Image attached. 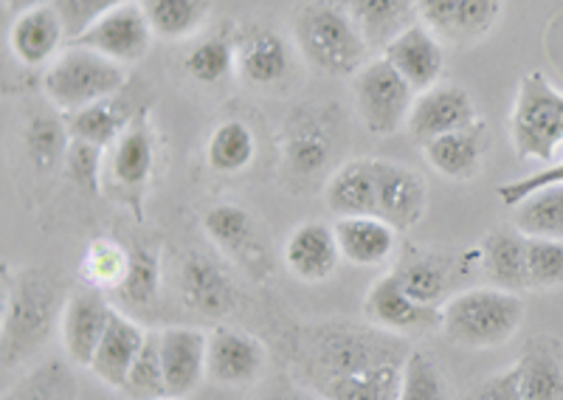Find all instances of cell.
I'll return each instance as SVG.
<instances>
[{
  "label": "cell",
  "instance_id": "cell-23",
  "mask_svg": "<svg viewBox=\"0 0 563 400\" xmlns=\"http://www.w3.org/2000/svg\"><path fill=\"white\" fill-rule=\"evenodd\" d=\"M521 400H563V349L555 338L538 336L516 358Z\"/></svg>",
  "mask_w": 563,
  "mask_h": 400
},
{
  "label": "cell",
  "instance_id": "cell-24",
  "mask_svg": "<svg viewBox=\"0 0 563 400\" xmlns=\"http://www.w3.org/2000/svg\"><path fill=\"white\" fill-rule=\"evenodd\" d=\"M335 240L341 257L361 268H375L395 257L397 229L380 218H339L335 220Z\"/></svg>",
  "mask_w": 563,
  "mask_h": 400
},
{
  "label": "cell",
  "instance_id": "cell-12",
  "mask_svg": "<svg viewBox=\"0 0 563 400\" xmlns=\"http://www.w3.org/2000/svg\"><path fill=\"white\" fill-rule=\"evenodd\" d=\"M364 313L372 324L397 333V336H417L442 330V308L422 304L397 282L395 274H386L372 285L364 299Z\"/></svg>",
  "mask_w": 563,
  "mask_h": 400
},
{
  "label": "cell",
  "instance_id": "cell-20",
  "mask_svg": "<svg viewBox=\"0 0 563 400\" xmlns=\"http://www.w3.org/2000/svg\"><path fill=\"white\" fill-rule=\"evenodd\" d=\"M341 259L335 229L321 223V220H308L290 232L285 243V265L301 282H324L335 274Z\"/></svg>",
  "mask_w": 563,
  "mask_h": 400
},
{
  "label": "cell",
  "instance_id": "cell-27",
  "mask_svg": "<svg viewBox=\"0 0 563 400\" xmlns=\"http://www.w3.org/2000/svg\"><path fill=\"white\" fill-rule=\"evenodd\" d=\"M327 209L335 218H375V167L372 158L341 164L324 187Z\"/></svg>",
  "mask_w": 563,
  "mask_h": 400
},
{
  "label": "cell",
  "instance_id": "cell-29",
  "mask_svg": "<svg viewBox=\"0 0 563 400\" xmlns=\"http://www.w3.org/2000/svg\"><path fill=\"white\" fill-rule=\"evenodd\" d=\"M155 167V138L150 130L147 116L139 113L130 119L128 130L122 138L113 144V155H110V175L113 181L124 189H135L139 192L144 184L150 181Z\"/></svg>",
  "mask_w": 563,
  "mask_h": 400
},
{
  "label": "cell",
  "instance_id": "cell-9",
  "mask_svg": "<svg viewBox=\"0 0 563 400\" xmlns=\"http://www.w3.org/2000/svg\"><path fill=\"white\" fill-rule=\"evenodd\" d=\"M482 248L471 254H451V252H426V248H409L400 257L391 274L406 291L422 304L440 308L456 297V288L462 279L471 274V268H479Z\"/></svg>",
  "mask_w": 563,
  "mask_h": 400
},
{
  "label": "cell",
  "instance_id": "cell-51",
  "mask_svg": "<svg viewBox=\"0 0 563 400\" xmlns=\"http://www.w3.org/2000/svg\"><path fill=\"white\" fill-rule=\"evenodd\" d=\"M158 400H180V398H173V395H167V398H158Z\"/></svg>",
  "mask_w": 563,
  "mask_h": 400
},
{
  "label": "cell",
  "instance_id": "cell-44",
  "mask_svg": "<svg viewBox=\"0 0 563 400\" xmlns=\"http://www.w3.org/2000/svg\"><path fill=\"white\" fill-rule=\"evenodd\" d=\"M124 3H133V0H52V7L57 9L59 20H63L68 40H77L97 20H102L104 14L124 7Z\"/></svg>",
  "mask_w": 563,
  "mask_h": 400
},
{
  "label": "cell",
  "instance_id": "cell-15",
  "mask_svg": "<svg viewBox=\"0 0 563 400\" xmlns=\"http://www.w3.org/2000/svg\"><path fill=\"white\" fill-rule=\"evenodd\" d=\"M178 293L186 308L206 319H223L238 308V285L206 254H189L180 263Z\"/></svg>",
  "mask_w": 563,
  "mask_h": 400
},
{
  "label": "cell",
  "instance_id": "cell-49",
  "mask_svg": "<svg viewBox=\"0 0 563 400\" xmlns=\"http://www.w3.org/2000/svg\"><path fill=\"white\" fill-rule=\"evenodd\" d=\"M456 7H460V0H417V14L431 32L445 34Z\"/></svg>",
  "mask_w": 563,
  "mask_h": 400
},
{
  "label": "cell",
  "instance_id": "cell-2",
  "mask_svg": "<svg viewBox=\"0 0 563 400\" xmlns=\"http://www.w3.org/2000/svg\"><path fill=\"white\" fill-rule=\"evenodd\" d=\"M63 310V291L48 274L29 268L14 277L12 291L3 297V324H0V355L7 373L45 347Z\"/></svg>",
  "mask_w": 563,
  "mask_h": 400
},
{
  "label": "cell",
  "instance_id": "cell-17",
  "mask_svg": "<svg viewBox=\"0 0 563 400\" xmlns=\"http://www.w3.org/2000/svg\"><path fill=\"white\" fill-rule=\"evenodd\" d=\"M265 347L238 327H218L209 336L206 375L220 387H245L260 381L265 369Z\"/></svg>",
  "mask_w": 563,
  "mask_h": 400
},
{
  "label": "cell",
  "instance_id": "cell-6",
  "mask_svg": "<svg viewBox=\"0 0 563 400\" xmlns=\"http://www.w3.org/2000/svg\"><path fill=\"white\" fill-rule=\"evenodd\" d=\"M510 138L519 158L544 164L563 144V93L541 71L521 77L510 113Z\"/></svg>",
  "mask_w": 563,
  "mask_h": 400
},
{
  "label": "cell",
  "instance_id": "cell-8",
  "mask_svg": "<svg viewBox=\"0 0 563 400\" xmlns=\"http://www.w3.org/2000/svg\"><path fill=\"white\" fill-rule=\"evenodd\" d=\"M417 91L384 57L372 59L355 74V110L375 136H391L409 122Z\"/></svg>",
  "mask_w": 563,
  "mask_h": 400
},
{
  "label": "cell",
  "instance_id": "cell-32",
  "mask_svg": "<svg viewBox=\"0 0 563 400\" xmlns=\"http://www.w3.org/2000/svg\"><path fill=\"white\" fill-rule=\"evenodd\" d=\"M150 26L164 40L192 37L211 12V0H141Z\"/></svg>",
  "mask_w": 563,
  "mask_h": 400
},
{
  "label": "cell",
  "instance_id": "cell-43",
  "mask_svg": "<svg viewBox=\"0 0 563 400\" xmlns=\"http://www.w3.org/2000/svg\"><path fill=\"white\" fill-rule=\"evenodd\" d=\"M501 0H460L454 18L442 37L451 40H476L493 29L499 20Z\"/></svg>",
  "mask_w": 563,
  "mask_h": 400
},
{
  "label": "cell",
  "instance_id": "cell-35",
  "mask_svg": "<svg viewBox=\"0 0 563 400\" xmlns=\"http://www.w3.org/2000/svg\"><path fill=\"white\" fill-rule=\"evenodd\" d=\"M186 74L200 85H220L238 68V40L229 34H211L200 40L184 59Z\"/></svg>",
  "mask_w": 563,
  "mask_h": 400
},
{
  "label": "cell",
  "instance_id": "cell-47",
  "mask_svg": "<svg viewBox=\"0 0 563 400\" xmlns=\"http://www.w3.org/2000/svg\"><path fill=\"white\" fill-rule=\"evenodd\" d=\"M462 400H521L519 373L516 367H507L496 375H487Z\"/></svg>",
  "mask_w": 563,
  "mask_h": 400
},
{
  "label": "cell",
  "instance_id": "cell-22",
  "mask_svg": "<svg viewBox=\"0 0 563 400\" xmlns=\"http://www.w3.org/2000/svg\"><path fill=\"white\" fill-rule=\"evenodd\" d=\"M65 37L68 34H65L63 20H59L57 9L48 3V7H34L14 18L12 29H9V48L20 65L40 68V65L57 59Z\"/></svg>",
  "mask_w": 563,
  "mask_h": 400
},
{
  "label": "cell",
  "instance_id": "cell-45",
  "mask_svg": "<svg viewBox=\"0 0 563 400\" xmlns=\"http://www.w3.org/2000/svg\"><path fill=\"white\" fill-rule=\"evenodd\" d=\"M65 173L82 192L99 195V189H102V181H99V175H102V147L70 138V147L65 153Z\"/></svg>",
  "mask_w": 563,
  "mask_h": 400
},
{
  "label": "cell",
  "instance_id": "cell-3",
  "mask_svg": "<svg viewBox=\"0 0 563 400\" xmlns=\"http://www.w3.org/2000/svg\"><path fill=\"white\" fill-rule=\"evenodd\" d=\"M294 37L301 57L324 77H352L366 65L369 43L344 3L335 0L305 3L294 18Z\"/></svg>",
  "mask_w": 563,
  "mask_h": 400
},
{
  "label": "cell",
  "instance_id": "cell-4",
  "mask_svg": "<svg viewBox=\"0 0 563 400\" xmlns=\"http://www.w3.org/2000/svg\"><path fill=\"white\" fill-rule=\"evenodd\" d=\"M525 322L521 293L501 288H467L442 304V333L460 347L487 349L510 342Z\"/></svg>",
  "mask_w": 563,
  "mask_h": 400
},
{
  "label": "cell",
  "instance_id": "cell-16",
  "mask_svg": "<svg viewBox=\"0 0 563 400\" xmlns=\"http://www.w3.org/2000/svg\"><path fill=\"white\" fill-rule=\"evenodd\" d=\"M203 229L220 252L238 259L251 274H268V246L260 237V223L243 207L220 203V207L209 209L203 218Z\"/></svg>",
  "mask_w": 563,
  "mask_h": 400
},
{
  "label": "cell",
  "instance_id": "cell-31",
  "mask_svg": "<svg viewBox=\"0 0 563 400\" xmlns=\"http://www.w3.org/2000/svg\"><path fill=\"white\" fill-rule=\"evenodd\" d=\"M256 138L254 130L240 119L218 124L206 144V162L218 175H238L254 162Z\"/></svg>",
  "mask_w": 563,
  "mask_h": 400
},
{
  "label": "cell",
  "instance_id": "cell-19",
  "mask_svg": "<svg viewBox=\"0 0 563 400\" xmlns=\"http://www.w3.org/2000/svg\"><path fill=\"white\" fill-rule=\"evenodd\" d=\"M294 71L288 40L265 26L249 29L238 37V74L251 88H279Z\"/></svg>",
  "mask_w": 563,
  "mask_h": 400
},
{
  "label": "cell",
  "instance_id": "cell-28",
  "mask_svg": "<svg viewBox=\"0 0 563 400\" xmlns=\"http://www.w3.org/2000/svg\"><path fill=\"white\" fill-rule=\"evenodd\" d=\"M422 153L426 162L451 181H471L479 173L485 155V124L479 122L474 127L431 138L422 144Z\"/></svg>",
  "mask_w": 563,
  "mask_h": 400
},
{
  "label": "cell",
  "instance_id": "cell-5",
  "mask_svg": "<svg viewBox=\"0 0 563 400\" xmlns=\"http://www.w3.org/2000/svg\"><path fill=\"white\" fill-rule=\"evenodd\" d=\"M124 82H128L124 65L113 63L93 48L70 43L48 65L43 77V91L52 99L54 108L63 110V113H74V110L90 108V104L115 97L124 88Z\"/></svg>",
  "mask_w": 563,
  "mask_h": 400
},
{
  "label": "cell",
  "instance_id": "cell-33",
  "mask_svg": "<svg viewBox=\"0 0 563 400\" xmlns=\"http://www.w3.org/2000/svg\"><path fill=\"white\" fill-rule=\"evenodd\" d=\"M63 119L70 138L88 142L93 144V147H102V149L119 142L130 124V119L124 116L122 110L115 108L110 99L90 104V108L74 110V113H63Z\"/></svg>",
  "mask_w": 563,
  "mask_h": 400
},
{
  "label": "cell",
  "instance_id": "cell-30",
  "mask_svg": "<svg viewBox=\"0 0 563 400\" xmlns=\"http://www.w3.org/2000/svg\"><path fill=\"white\" fill-rule=\"evenodd\" d=\"M369 46H389L415 23L417 0H341Z\"/></svg>",
  "mask_w": 563,
  "mask_h": 400
},
{
  "label": "cell",
  "instance_id": "cell-7",
  "mask_svg": "<svg viewBox=\"0 0 563 400\" xmlns=\"http://www.w3.org/2000/svg\"><path fill=\"white\" fill-rule=\"evenodd\" d=\"M339 149V116L335 104H301L285 124L282 158L290 181L313 184L324 175Z\"/></svg>",
  "mask_w": 563,
  "mask_h": 400
},
{
  "label": "cell",
  "instance_id": "cell-41",
  "mask_svg": "<svg viewBox=\"0 0 563 400\" xmlns=\"http://www.w3.org/2000/svg\"><path fill=\"white\" fill-rule=\"evenodd\" d=\"M130 252L119 246L115 240H93L85 254L82 271L93 288L99 291H115L122 285L124 274H128Z\"/></svg>",
  "mask_w": 563,
  "mask_h": 400
},
{
  "label": "cell",
  "instance_id": "cell-18",
  "mask_svg": "<svg viewBox=\"0 0 563 400\" xmlns=\"http://www.w3.org/2000/svg\"><path fill=\"white\" fill-rule=\"evenodd\" d=\"M384 59L415 88L417 93L440 85L445 71V52L437 34L426 23H411L384 48Z\"/></svg>",
  "mask_w": 563,
  "mask_h": 400
},
{
  "label": "cell",
  "instance_id": "cell-46",
  "mask_svg": "<svg viewBox=\"0 0 563 400\" xmlns=\"http://www.w3.org/2000/svg\"><path fill=\"white\" fill-rule=\"evenodd\" d=\"M547 187H563V162L552 164V167L541 169L536 175H525V178H516V181H507L499 187V198L505 200L507 207H519L521 200L530 198L532 192Z\"/></svg>",
  "mask_w": 563,
  "mask_h": 400
},
{
  "label": "cell",
  "instance_id": "cell-40",
  "mask_svg": "<svg viewBox=\"0 0 563 400\" xmlns=\"http://www.w3.org/2000/svg\"><path fill=\"white\" fill-rule=\"evenodd\" d=\"M397 400H451L449 381L431 362L429 353L411 349L404 364V381H400Z\"/></svg>",
  "mask_w": 563,
  "mask_h": 400
},
{
  "label": "cell",
  "instance_id": "cell-38",
  "mask_svg": "<svg viewBox=\"0 0 563 400\" xmlns=\"http://www.w3.org/2000/svg\"><path fill=\"white\" fill-rule=\"evenodd\" d=\"M161 288V263L158 252L147 246L130 248V265L124 274L122 285L115 288L119 299L128 308H147L155 302Z\"/></svg>",
  "mask_w": 563,
  "mask_h": 400
},
{
  "label": "cell",
  "instance_id": "cell-11",
  "mask_svg": "<svg viewBox=\"0 0 563 400\" xmlns=\"http://www.w3.org/2000/svg\"><path fill=\"white\" fill-rule=\"evenodd\" d=\"M153 34L155 32L141 3H124V7L104 14L102 20H97L88 32L79 34L70 43L93 48V52L104 54L119 65H130L147 57L150 46H153Z\"/></svg>",
  "mask_w": 563,
  "mask_h": 400
},
{
  "label": "cell",
  "instance_id": "cell-34",
  "mask_svg": "<svg viewBox=\"0 0 563 400\" xmlns=\"http://www.w3.org/2000/svg\"><path fill=\"white\" fill-rule=\"evenodd\" d=\"M512 223L527 237L563 240V187H547L521 200Z\"/></svg>",
  "mask_w": 563,
  "mask_h": 400
},
{
  "label": "cell",
  "instance_id": "cell-26",
  "mask_svg": "<svg viewBox=\"0 0 563 400\" xmlns=\"http://www.w3.org/2000/svg\"><path fill=\"white\" fill-rule=\"evenodd\" d=\"M144 338H147V333L133 319L115 310L108 324V333H104L102 344H99L97 355L90 362L93 375H97L99 381L108 384V387L122 389L124 381H128L130 367H133L141 347H144Z\"/></svg>",
  "mask_w": 563,
  "mask_h": 400
},
{
  "label": "cell",
  "instance_id": "cell-36",
  "mask_svg": "<svg viewBox=\"0 0 563 400\" xmlns=\"http://www.w3.org/2000/svg\"><path fill=\"white\" fill-rule=\"evenodd\" d=\"M3 400H77V381L68 364L45 362L3 392Z\"/></svg>",
  "mask_w": 563,
  "mask_h": 400
},
{
  "label": "cell",
  "instance_id": "cell-13",
  "mask_svg": "<svg viewBox=\"0 0 563 400\" xmlns=\"http://www.w3.org/2000/svg\"><path fill=\"white\" fill-rule=\"evenodd\" d=\"M474 124H479V119H476L471 93L460 85H434L429 91L417 93L406 127L417 144H426L445 133L474 127Z\"/></svg>",
  "mask_w": 563,
  "mask_h": 400
},
{
  "label": "cell",
  "instance_id": "cell-50",
  "mask_svg": "<svg viewBox=\"0 0 563 400\" xmlns=\"http://www.w3.org/2000/svg\"><path fill=\"white\" fill-rule=\"evenodd\" d=\"M3 7H7V14H14V18H18V14L29 12V9L43 7V0H3Z\"/></svg>",
  "mask_w": 563,
  "mask_h": 400
},
{
  "label": "cell",
  "instance_id": "cell-14",
  "mask_svg": "<svg viewBox=\"0 0 563 400\" xmlns=\"http://www.w3.org/2000/svg\"><path fill=\"white\" fill-rule=\"evenodd\" d=\"M113 313L115 310L110 308L99 288L70 293L63 316H59V336H63V347L70 362L79 367H90Z\"/></svg>",
  "mask_w": 563,
  "mask_h": 400
},
{
  "label": "cell",
  "instance_id": "cell-48",
  "mask_svg": "<svg viewBox=\"0 0 563 400\" xmlns=\"http://www.w3.org/2000/svg\"><path fill=\"white\" fill-rule=\"evenodd\" d=\"M254 400H324L316 389L305 387L296 378H288V375H276L274 381L265 384L260 392L254 395Z\"/></svg>",
  "mask_w": 563,
  "mask_h": 400
},
{
  "label": "cell",
  "instance_id": "cell-42",
  "mask_svg": "<svg viewBox=\"0 0 563 400\" xmlns=\"http://www.w3.org/2000/svg\"><path fill=\"white\" fill-rule=\"evenodd\" d=\"M530 291H552L563 285V240L527 237Z\"/></svg>",
  "mask_w": 563,
  "mask_h": 400
},
{
  "label": "cell",
  "instance_id": "cell-21",
  "mask_svg": "<svg viewBox=\"0 0 563 400\" xmlns=\"http://www.w3.org/2000/svg\"><path fill=\"white\" fill-rule=\"evenodd\" d=\"M206 353H209V336L203 330H161V358H164V375H167V392L173 398H184L198 389L206 375Z\"/></svg>",
  "mask_w": 563,
  "mask_h": 400
},
{
  "label": "cell",
  "instance_id": "cell-39",
  "mask_svg": "<svg viewBox=\"0 0 563 400\" xmlns=\"http://www.w3.org/2000/svg\"><path fill=\"white\" fill-rule=\"evenodd\" d=\"M68 127L65 119L52 116V113H37L26 127V153L37 169H52L59 158L68 153Z\"/></svg>",
  "mask_w": 563,
  "mask_h": 400
},
{
  "label": "cell",
  "instance_id": "cell-25",
  "mask_svg": "<svg viewBox=\"0 0 563 400\" xmlns=\"http://www.w3.org/2000/svg\"><path fill=\"white\" fill-rule=\"evenodd\" d=\"M482 268L493 288L510 293L530 291L527 268V234L519 229H496L482 243Z\"/></svg>",
  "mask_w": 563,
  "mask_h": 400
},
{
  "label": "cell",
  "instance_id": "cell-1",
  "mask_svg": "<svg viewBox=\"0 0 563 400\" xmlns=\"http://www.w3.org/2000/svg\"><path fill=\"white\" fill-rule=\"evenodd\" d=\"M411 349L409 338L378 324L319 322L290 333L299 381L324 400H397Z\"/></svg>",
  "mask_w": 563,
  "mask_h": 400
},
{
  "label": "cell",
  "instance_id": "cell-10",
  "mask_svg": "<svg viewBox=\"0 0 563 400\" xmlns=\"http://www.w3.org/2000/svg\"><path fill=\"white\" fill-rule=\"evenodd\" d=\"M375 167V218L389 223L397 232H409L426 214L429 187L417 169L406 164L372 158Z\"/></svg>",
  "mask_w": 563,
  "mask_h": 400
},
{
  "label": "cell",
  "instance_id": "cell-37",
  "mask_svg": "<svg viewBox=\"0 0 563 400\" xmlns=\"http://www.w3.org/2000/svg\"><path fill=\"white\" fill-rule=\"evenodd\" d=\"M122 392L130 400H158L169 395L167 375H164V358H161V333H147L139 358L130 367Z\"/></svg>",
  "mask_w": 563,
  "mask_h": 400
}]
</instances>
